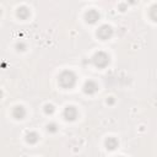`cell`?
I'll return each instance as SVG.
<instances>
[{"instance_id":"6da1fadb","label":"cell","mask_w":157,"mask_h":157,"mask_svg":"<svg viewBox=\"0 0 157 157\" xmlns=\"http://www.w3.org/2000/svg\"><path fill=\"white\" fill-rule=\"evenodd\" d=\"M59 83L64 88H71L76 83V75L72 71H63L59 76Z\"/></svg>"},{"instance_id":"7a4b0ae2","label":"cell","mask_w":157,"mask_h":157,"mask_svg":"<svg viewBox=\"0 0 157 157\" xmlns=\"http://www.w3.org/2000/svg\"><path fill=\"white\" fill-rule=\"evenodd\" d=\"M92 63L94 64V66L97 67H105L109 64V55L104 52H98L94 54V56L92 58Z\"/></svg>"},{"instance_id":"3957f363","label":"cell","mask_w":157,"mask_h":157,"mask_svg":"<svg viewBox=\"0 0 157 157\" xmlns=\"http://www.w3.org/2000/svg\"><path fill=\"white\" fill-rule=\"evenodd\" d=\"M112 33H113L112 28H110L109 26H107V25H103V26L99 27V29L97 31V36H98L102 40H105V39H108V38H110V37H112Z\"/></svg>"},{"instance_id":"277c9868","label":"cell","mask_w":157,"mask_h":157,"mask_svg":"<svg viewBox=\"0 0 157 157\" xmlns=\"http://www.w3.org/2000/svg\"><path fill=\"white\" fill-rule=\"evenodd\" d=\"M64 118L66 119V120H75L76 118H77V110H76V108L75 107H72V105H69V107H66L65 109H64Z\"/></svg>"},{"instance_id":"5b68a950","label":"cell","mask_w":157,"mask_h":157,"mask_svg":"<svg viewBox=\"0 0 157 157\" xmlns=\"http://www.w3.org/2000/svg\"><path fill=\"white\" fill-rule=\"evenodd\" d=\"M97 90H98V86H97V83H96L94 81H92V80L86 81L85 85H83V92L87 93V94H93Z\"/></svg>"},{"instance_id":"8992f818","label":"cell","mask_w":157,"mask_h":157,"mask_svg":"<svg viewBox=\"0 0 157 157\" xmlns=\"http://www.w3.org/2000/svg\"><path fill=\"white\" fill-rule=\"evenodd\" d=\"M98 18H99V15H98V12L94 11V10H90V11L86 13V21H87L88 23H94V22H97Z\"/></svg>"},{"instance_id":"52a82bcc","label":"cell","mask_w":157,"mask_h":157,"mask_svg":"<svg viewBox=\"0 0 157 157\" xmlns=\"http://www.w3.org/2000/svg\"><path fill=\"white\" fill-rule=\"evenodd\" d=\"M12 115H13L16 119H23V117L26 115V110H25L23 107L17 105V107L13 108V110H12Z\"/></svg>"},{"instance_id":"ba28073f","label":"cell","mask_w":157,"mask_h":157,"mask_svg":"<svg viewBox=\"0 0 157 157\" xmlns=\"http://www.w3.org/2000/svg\"><path fill=\"white\" fill-rule=\"evenodd\" d=\"M105 146L108 150H115L118 147V140L114 137H108L105 140Z\"/></svg>"},{"instance_id":"9c48e42d","label":"cell","mask_w":157,"mask_h":157,"mask_svg":"<svg viewBox=\"0 0 157 157\" xmlns=\"http://www.w3.org/2000/svg\"><path fill=\"white\" fill-rule=\"evenodd\" d=\"M27 141H28L29 144H36V142L38 141V135H37L36 132H29V134L27 135Z\"/></svg>"},{"instance_id":"30bf717a","label":"cell","mask_w":157,"mask_h":157,"mask_svg":"<svg viewBox=\"0 0 157 157\" xmlns=\"http://www.w3.org/2000/svg\"><path fill=\"white\" fill-rule=\"evenodd\" d=\"M44 112H45L47 114H52V113L54 112V105H53V104H45V105H44Z\"/></svg>"},{"instance_id":"8fae6325","label":"cell","mask_w":157,"mask_h":157,"mask_svg":"<svg viewBox=\"0 0 157 157\" xmlns=\"http://www.w3.org/2000/svg\"><path fill=\"white\" fill-rule=\"evenodd\" d=\"M47 130H48L49 132H56L58 128H56V125H55V124H49V125L47 126Z\"/></svg>"},{"instance_id":"7c38bea8","label":"cell","mask_w":157,"mask_h":157,"mask_svg":"<svg viewBox=\"0 0 157 157\" xmlns=\"http://www.w3.org/2000/svg\"><path fill=\"white\" fill-rule=\"evenodd\" d=\"M151 17H152L155 21H157V6H155V7L151 10Z\"/></svg>"},{"instance_id":"4fadbf2b","label":"cell","mask_w":157,"mask_h":157,"mask_svg":"<svg viewBox=\"0 0 157 157\" xmlns=\"http://www.w3.org/2000/svg\"><path fill=\"white\" fill-rule=\"evenodd\" d=\"M17 48H18V50H21L20 48H22V50H25L23 48H26V45H25L23 43H18V44H17Z\"/></svg>"}]
</instances>
